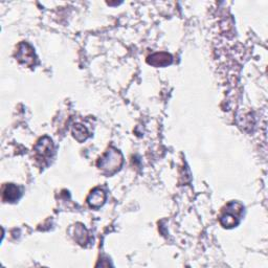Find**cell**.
Returning a JSON list of instances; mask_svg holds the SVG:
<instances>
[{
  "label": "cell",
  "instance_id": "1",
  "mask_svg": "<svg viewBox=\"0 0 268 268\" xmlns=\"http://www.w3.org/2000/svg\"><path fill=\"white\" fill-rule=\"evenodd\" d=\"M124 163V157L121 151L111 147L103 156L97 160V168L105 174L112 175L121 169Z\"/></svg>",
  "mask_w": 268,
  "mask_h": 268
},
{
  "label": "cell",
  "instance_id": "2",
  "mask_svg": "<svg viewBox=\"0 0 268 268\" xmlns=\"http://www.w3.org/2000/svg\"><path fill=\"white\" fill-rule=\"evenodd\" d=\"M243 206L237 201H232L228 204L220 217V223L223 228L231 229L239 223L240 216L242 214Z\"/></svg>",
  "mask_w": 268,
  "mask_h": 268
},
{
  "label": "cell",
  "instance_id": "3",
  "mask_svg": "<svg viewBox=\"0 0 268 268\" xmlns=\"http://www.w3.org/2000/svg\"><path fill=\"white\" fill-rule=\"evenodd\" d=\"M35 158L41 164H45L46 161L52 158L54 153V143L53 140L44 136L39 139V142L34 148Z\"/></svg>",
  "mask_w": 268,
  "mask_h": 268
},
{
  "label": "cell",
  "instance_id": "4",
  "mask_svg": "<svg viewBox=\"0 0 268 268\" xmlns=\"http://www.w3.org/2000/svg\"><path fill=\"white\" fill-rule=\"evenodd\" d=\"M16 58L17 60L25 64L26 66H34L36 64V55H35L34 48L26 42H22L18 45L17 52H16Z\"/></svg>",
  "mask_w": 268,
  "mask_h": 268
},
{
  "label": "cell",
  "instance_id": "5",
  "mask_svg": "<svg viewBox=\"0 0 268 268\" xmlns=\"http://www.w3.org/2000/svg\"><path fill=\"white\" fill-rule=\"evenodd\" d=\"M147 62L155 67H164L172 63V56L168 53H155L148 57Z\"/></svg>",
  "mask_w": 268,
  "mask_h": 268
},
{
  "label": "cell",
  "instance_id": "6",
  "mask_svg": "<svg viewBox=\"0 0 268 268\" xmlns=\"http://www.w3.org/2000/svg\"><path fill=\"white\" fill-rule=\"evenodd\" d=\"M106 201V193L104 190L100 188H96L91 191L89 196L87 197V203L90 208L97 209L101 208Z\"/></svg>",
  "mask_w": 268,
  "mask_h": 268
},
{
  "label": "cell",
  "instance_id": "7",
  "mask_svg": "<svg viewBox=\"0 0 268 268\" xmlns=\"http://www.w3.org/2000/svg\"><path fill=\"white\" fill-rule=\"evenodd\" d=\"M21 191L20 189L13 185V183H8L4 185L2 188V199L6 202H14L20 198Z\"/></svg>",
  "mask_w": 268,
  "mask_h": 268
},
{
  "label": "cell",
  "instance_id": "8",
  "mask_svg": "<svg viewBox=\"0 0 268 268\" xmlns=\"http://www.w3.org/2000/svg\"><path fill=\"white\" fill-rule=\"evenodd\" d=\"M74 237H75L76 241L79 244H81V245L86 244L88 242V238H89L87 230L84 228L82 224L75 225Z\"/></svg>",
  "mask_w": 268,
  "mask_h": 268
},
{
  "label": "cell",
  "instance_id": "9",
  "mask_svg": "<svg viewBox=\"0 0 268 268\" xmlns=\"http://www.w3.org/2000/svg\"><path fill=\"white\" fill-rule=\"evenodd\" d=\"M73 134H74V137L77 140H79V142H83V140H85L89 137V132L87 131V129L80 124H77L74 126Z\"/></svg>",
  "mask_w": 268,
  "mask_h": 268
}]
</instances>
